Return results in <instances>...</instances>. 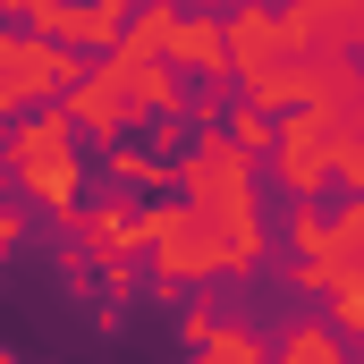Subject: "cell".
<instances>
[{"instance_id": "5b68a950", "label": "cell", "mask_w": 364, "mask_h": 364, "mask_svg": "<svg viewBox=\"0 0 364 364\" xmlns=\"http://www.w3.org/2000/svg\"><path fill=\"white\" fill-rule=\"evenodd\" d=\"M331 136H339V119H322V110H296V119H288V127L272 136L279 186H288L296 203H314V195L331 186Z\"/></svg>"}, {"instance_id": "6da1fadb", "label": "cell", "mask_w": 364, "mask_h": 364, "mask_svg": "<svg viewBox=\"0 0 364 364\" xmlns=\"http://www.w3.org/2000/svg\"><path fill=\"white\" fill-rule=\"evenodd\" d=\"M9 178L26 203H43V212H77V127H68V110H26L17 127H9Z\"/></svg>"}, {"instance_id": "52a82bcc", "label": "cell", "mask_w": 364, "mask_h": 364, "mask_svg": "<svg viewBox=\"0 0 364 364\" xmlns=\"http://www.w3.org/2000/svg\"><path fill=\"white\" fill-rule=\"evenodd\" d=\"M161 60H170V68H195V77H220V68H229V34H220L212 17H178V9H170Z\"/></svg>"}, {"instance_id": "30bf717a", "label": "cell", "mask_w": 364, "mask_h": 364, "mask_svg": "<svg viewBox=\"0 0 364 364\" xmlns=\"http://www.w3.org/2000/svg\"><path fill=\"white\" fill-rule=\"evenodd\" d=\"M229 144H237L246 161H263V153H272V110H255V102H246V119L229 127Z\"/></svg>"}, {"instance_id": "7a4b0ae2", "label": "cell", "mask_w": 364, "mask_h": 364, "mask_svg": "<svg viewBox=\"0 0 364 364\" xmlns=\"http://www.w3.org/2000/svg\"><path fill=\"white\" fill-rule=\"evenodd\" d=\"M178 178H186V203L195 212H220V220H255V161L203 119V136H195V153L178 161Z\"/></svg>"}, {"instance_id": "277c9868", "label": "cell", "mask_w": 364, "mask_h": 364, "mask_svg": "<svg viewBox=\"0 0 364 364\" xmlns=\"http://www.w3.org/2000/svg\"><path fill=\"white\" fill-rule=\"evenodd\" d=\"M136 110H144V102H136V77H127V60H119V51H110L93 77L68 85V127H85V136H102V144H119Z\"/></svg>"}, {"instance_id": "8fae6325", "label": "cell", "mask_w": 364, "mask_h": 364, "mask_svg": "<svg viewBox=\"0 0 364 364\" xmlns=\"http://www.w3.org/2000/svg\"><path fill=\"white\" fill-rule=\"evenodd\" d=\"M17 237H26V203H0V263L17 255Z\"/></svg>"}, {"instance_id": "3957f363", "label": "cell", "mask_w": 364, "mask_h": 364, "mask_svg": "<svg viewBox=\"0 0 364 364\" xmlns=\"http://www.w3.org/2000/svg\"><path fill=\"white\" fill-rule=\"evenodd\" d=\"M68 51L43 34H0V119H26L34 93H68Z\"/></svg>"}, {"instance_id": "9c48e42d", "label": "cell", "mask_w": 364, "mask_h": 364, "mask_svg": "<svg viewBox=\"0 0 364 364\" xmlns=\"http://www.w3.org/2000/svg\"><path fill=\"white\" fill-rule=\"evenodd\" d=\"M279 364H339V331H322V322H296V331L279 339Z\"/></svg>"}, {"instance_id": "8992f818", "label": "cell", "mask_w": 364, "mask_h": 364, "mask_svg": "<svg viewBox=\"0 0 364 364\" xmlns=\"http://www.w3.org/2000/svg\"><path fill=\"white\" fill-rule=\"evenodd\" d=\"M77 229H85V255H93V263H102V272H110V288L127 296V255L144 246V212L110 195V203H93V212H85V220H77Z\"/></svg>"}, {"instance_id": "7c38bea8", "label": "cell", "mask_w": 364, "mask_h": 364, "mask_svg": "<svg viewBox=\"0 0 364 364\" xmlns=\"http://www.w3.org/2000/svg\"><path fill=\"white\" fill-rule=\"evenodd\" d=\"M178 9H186V17H195V9H220V0H178Z\"/></svg>"}, {"instance_id": "ba28073f", "label": "cell", "mask_w": 364, "mask_h": 364, "mask_svg": "<svg viewBox=\"0 0 364 364\" xmlns=\"http://www.w3.org/2000/svg\"><path fill=\"white\" fill-rule=\"evenodd\" d=\"M186 348L203 364H263V339L237 331V322H212V314H186Z\"/></svg>"}]
</instances>
